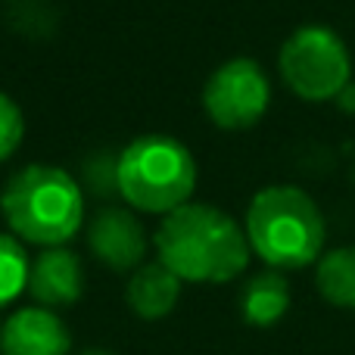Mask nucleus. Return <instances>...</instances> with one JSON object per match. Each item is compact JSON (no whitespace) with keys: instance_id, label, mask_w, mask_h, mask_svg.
<instances>
[{"instance_id":"f8f14e48","label":"nucleus","mask_w":355,"mask_h":355,"mask_svg":"<svg viewBox=\"0 0 355 355\" xmlns=\"http://www.w3.org/2000/svg\"><path fill=\"white\" fill-rule=\"evenodd\" d=\"M315 287L334 309L355 312V246L324 250L315 262Z\"/></svg>"},{"instance_id":"1a4fd4ad","label":"nucleus","mask_w":355,"mask_h":355,"mask_svg":"<svg viewBox=\"0 0 355 355\" xmlns=\"http://www.w3.org/2000/svg\"><path fill=\"white\" fill-rule=\"evenodd\" d=\"M28 293L47 309H62L78 302L81 293H85V265H81V259L66 246H47L31 262Z\"/></svg>"},{"instance_id":"2eb2a0df","label":"nucleus","mask_w":355,"mask_h":355,"mask_svg":"<svg viewBox=\"0 0 355 355\" xmlns=\"http://www.w3.org/2000/svg\"><path fill=\"white\" fill-rule=\"evenodd\" d=\"M85 175L94 193H100V196L119 193V159H112V156H106V153L94 156L85 166Z\"/></svg>"},{"instance_id":"4468645a","label":"nucleus","mask_w":355,"mask_h":355,"mask_svg":"<svg viewBox=\"0 0 355 355\" xmlns=\"http://www.w3.org/2000/svg\"><path fill=\"white\" fill-rule=\"evenodd\" d=\"M25 137V119L16 100L0 91V162L10 159Z\"/></svg>"},{"instance_id":"6e6552de","label":"nucleus","mask_w":355,"mask_h":355,"mask_svg":"<svg viewBox=\"0 0 355 355\" xmlns=\"http://www.w3.org/2000/svg\"><path fill=\"white\" fill-rule=\"evenodd\" d=\"M72 334L47 306H22L3 321L0 355H69Z\"/></svg>"},{"instance_id":"39448f33","label":"nucleus","mask_w":355,"mask_h":355,"mask_svg":"<svg viewBox=\"0 0 355 355\" xmlns=\"http://www.w3.org/2000/svg\"><path fill=\"white\" fill-rule=\"evenodd\" d=\"M277 69L290 91L306 103L337 100L349 85L352 56L343 37L327 25H302L284 41Z\"/></svg>"},{"instance_id":"dca6fc26","label":"nucleus","mask_w":355,"mask_h":355,"mask_svg":"<svg viewBox=\"0 0 355 355\" xmlns=\"http://www.w3.org/2000/svg\"><path fill=\"white\" fill-rule=\"evenodd\" d=\"M334 103H337L340 110H346V112H355V85H346Z\"/></svg>"},{"instance_id":"f03ea898","label":"nucleus","mask_w":355,"mask_h":355,"mask_svg":"<svg viewBox=\"0 0 355 355\" xmlns=\"http://www.w3.org/2000/svg\"><path fill=\"white\" fill-rule=\"evenodd\" d=\"M250 250L275 271H300L321 259L327 225L318 202L293 184H271L250 200L243 221Z\"/></svg>"},{"instance_id":"9b49d317","label":"nucleus","mask_w":355,"mask_h":355,"mask_svg":"<svg viewBox=\"0 0 355 355\" xmlns=\"http://www.w3.org/2000/svg\"><path fill=\"white\" fill-rule=\"evenodd\" d=\"M290 284L284 277V271L265 268L259 275H252L240 290V315L246 324L252 327H271L290 312Z\"/></svg>"},{"instance_id":"0eeeda50","label":"nucleus","mask_w":355,"mask_h":355,"mask_svg":"<svg viewBox=\"0 0 355 355\" xmlns=\"http://www.w3.org/2000/svg\"><path fill=\"white\" fill-rule=\"evenodd\" d=\"M87 246L112 271H135L147 256V231L128 209H103L87 225Z\"/></svg>"},{"instance_id":"7ed1b4c3","label":"nucleus","mask_w":355,"mask_h":355,"mask_svg":"<svg viewBox=\"0 0 355 355\" xmlns=\"http://www.w3.org/2000/svg\"><path fill=\"white\" fill-rule=\"evenodd\" d=\"M0 212L22 243L66 246L85 225V193L66 168L25 166L6 181Z\"/></svg>"},{"instance_id":"9d476101","label":"nucleus","mask_w":355,"mask_h":355,"mask_svg":"<svg viewBox=\"0 0 355 355\" xmlns=\"http://www.w3.org/2000/svg\"><path fill=\"white\" fill-rule=\"evenodd\" d=\"M181 277L172 268L156 259V262H144L141 268H135L128 281V306L137 318L144 321H159L166 315H172V309L181 300Z\"/></svg>"},{"instance_id":"ddd939ff","label":"nucleus","mask_w":355,"mask_h":355,"mask_svg":"<svg viewBox=\"0 0 355 355\" xmlns=\"http://www.w3.org/2000/svg\"><path fill=\"white\" fill-rule=\"evenodd\" d=\"M28 271L31 259L22 240L12 234H0V309L12 306L22 290H28Z\"/></svg>"},{"instance_id":"f3484780","label":"nucleus","mask_w":355,"mask_h":355,"mask_svg":"<svg viewBox=\"0 0 355 355\" xmlns=\"http://www.w3.org/2000/svg\"><path fill=\"white\" fill-rule=\"evenodd\" d=\"M81 355H112V352H106V349H87V352H81Z\"/></svg>"},{"instance_id":"a211bd4d","label":"nucleus","mask_w":355,"mask_h":355,"mask_svg":"<svg viewBox=\"0 0 355 355\" xmlns=\"http://www.w3.org/2000/svg\"><path fill=\"white\" fill-rule=\"evenodd\" d=\"M0 331H3V324H0Z\"/></svg>"},{"instance_id":"423d86ee","label":"nucleus","mask_w":355,"mask_h":355,"mask_svg":"<svg viewBox=\"0 0 355 355\" xmlns=\"http://www.w3.org/2000/svg\"><path fill=\"white\" fill-rule=\"evenodd\" d=\"M271 85L256 60H227L209 75L202 87V110L225 131H246L268 112Z\"/></svg>"},{"instance_id":"20e7f679","label":"nucleus","mask_w":355,"mask_h":355,"mask_svg":"<svg viewBox=\"0 0 355 355\" xmlns=\"http://www.w3.org/2000/svg\"><path fill=\"white\" fill-rule=\"evenodd\" d=\"M196 190V159L178 137L144 135L119 156V193L131 209L168 215L190 202Z\"/></svg>"},{"instance_id":"f257e3e1","label":"nucleus","mask_w":355,"mask_h":355,"mask_svg":"<svg viewBox=\"0 0 355 355\" xmlns=\"http://www.w3.org/2000/svg\"><path fill=\"white\" fill-rule=\"evenodd\" d=\"M153 243L159 262L187 284H227L252 256L243 225L209 202H184L162 215Z\"/></svg>"}]
</instances>
